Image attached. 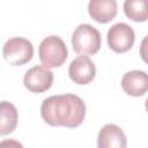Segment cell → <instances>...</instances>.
<instances>
[{
	"label": "cell",
	"instance_id": "obj_1",
	"mask_svg": "<svg viewBox=\"0 0 148 148\" xmlns=\"http://www.w3.org/2000/svg\"><path fill=\"white\" fill-rule=\"evenodd\" d=\"M40 114L50 126L74 128L80 126L86 117V104L74 94L53 95L42 102Z\"/></svg>",
	"mask_w": 148,
	"mask_h": 148
},
{
	"label": "cell",
	"instance_id": "obj_2",
	"mask_svg": "<svg viewBox=\"0 0 148 148\" xmlns=\"http://www.w3.org/2000/svg\"><path fill=\"white\" fill-rule=\"evenodd\" d=\"M73 50L80 56H92L97 53L102 45L99 31L89 23L79 24L72 35Z\"/></svg>",
	"mask_w": 148,
	"mask_h": 148
},
{
	"label": "cell",
	"instance_id": "obj_3",
	"mask_svg": "<svg viewBox=\"0 0 148 148\" xmlns=\"http://www.w3.org/2000/svg\"><path fill=\"white\" fill-rule=\"evenodd\" d=\"M38 54L42 66L50 69L60 67L66 61L68 51L65 42L59 36H49L40 42Z\"/></svg>",
	"mask_w": 148,
	"mask_h": 148
},
{
	"label": "cell",
	"instance_id": "obj_4",
	"mask_svg": "<svg viewBox=\"0 0 148 148\" xmlns=\"http://www.w3.org/2000/svg\"><path fill=\"white\" fill-rule=\"evenodd\" d=\"M2 56L6 62L10 66H22L32 59L34 46L27 38L12 37L5 43Z\"/></svg>",
	"mask_w": 148,
	"mask_h": 148
},
{
	"label": "cell",
	"instance_id": "obj_5",
	"mask_svg": "<svg viewBox=\"0 0 148 148\" xmlns=\"http://www.w3.org/2000/svg\"><path fill=\"white\" fill-rule=\"evenodd\" d=\"M106 40L109 47L113 52L124 53L132 49L135 40V34L131 25L124 22H119L113 24L108 30Z\"/></svg>",
	"mask_w": 148,
	"mask_h": 148
},
{
	"label": "cell",
	"instance_id": "obj_6",
	"mask_svg": "<svg viewBox=\"0 0 148 148\" xmlns=\"http://www.w3.org/2000/svg\"><path fill=\"white\" fill-rule=\"evenodd\" d=\"M53 83V73L40 66H34L30 69H28L23 77V84L24 87L35 94H42L46 90H49L52 87Z\"/></svg>",
	"mask_w": 148,
	"mask_h": 148
},
{
	"label": "cell",
	"instance_id": "obj_7",
	"mask_svg": "<svg viewBox=\"0 0 148 148\" xmlns=\"http://www.w3.org/2000/svg\"><path fill=\"white\" fill-rule=\"evenodd\" d=\"M69 79L80 86L90 83L96 76V67L94 61L86 56H79L72 60L68 67Z\"/></svg>",
	"mask_w": 148,
	"mask_h": 148
},
{
	"label": "cell",
	"instance_id": "obj_8",
	"mask_svg": "<svg viewBox=\"0 0 148 148\" xmlns=\"http://www.w3.org/2000/svg\"><path fill=\"white\" fill-rule=\"evenodd\" d=\"M127 139L118 125L106 124L103 126L97 136V148H126Z\"/></svg>",
	"mask_w": 148,
	"mask_h": 148
},
{
	"label": "cell",
	"instance_id": "obj_9",
	"mask_svg": "<svg viewBox=\"0 0 148 148\" xmlns=\"http://www.w3.org/2000/svg\"><path fill=\"white\" fill-rule=\"evenodd\" d=\"M121 88L130 96H143L148 90V79L146 72L134 69L125 73L121 79Z\"/></svg>",
	"mask_w": 148,
	"mask_h": 148
},
{
	"label": "cell",
	"instance_id": "obj_10",
	"mask_svg": "<svg viewBox=\"0 0 148 148\" xmlns=\"http://www.w3.org/2000/svg\"><path fill=\"white\" fill-rule=\"evenodd\" d=\"M116 0H91L88 3V13L90 17L98 23H108L117 15Z\"/></svg>",
	"mask_w": 148,
	"mask_h": 148
},
{
	"label": "cell",
	"instance_id": "obj_11",
	"mask_svg": "<svg viewBox=\"0 0 148 148\" xmlns=\"http://www.w3.org/2000/svg\"><path fill=\"white\" fill-rule=\"evenodd\" d=\"M18 113L15 105L8 101L0 102V135H8L17 126Z\"/></svg>",
	"mask_w": 148,
	"mask_h": 148
},
{
	"label": "cell",
	"instance_id": "obj_12",
	"mask_svg": "<svg viewBox=\"0 0 148 148\" xmlns=\"http://www.w3.org/2000/svg\"><path fill=\"white\" fill-rule=\"evenodd\" d=\"M125 15L134 22L147 21V1L146 0H126L124 2Z\"/></svg>",
	"mask_w": 148,
	"mask_h": 148
},
{
	"label": "cell",
	"instance_id": "obj_13",
	"mask_svg": "<svg viewBox=\"0 0 148 148\" xmlns=\"http://www.w3.org/2000/svg\"><path fill=\"white\" fill-rule=\"evenodd\" d=\"M0 148H24L23 145L13 139H6L0 141Z\"/></svg>",
	"mask_w": 148,
	"mask_h": 148
}]
</instances>
